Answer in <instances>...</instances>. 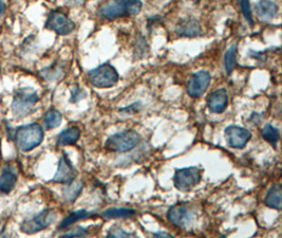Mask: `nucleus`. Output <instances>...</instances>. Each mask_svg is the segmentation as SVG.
Instances as JSON below:
<instances>
[{
	"label": "nucleus",
	"mask_w": 282,
	"mask_h": 238,
	"mask_svg": "<svg viewBox=\"0 0 282 238\" xmlns=\"http://www.w3.org/2000/svg\"><path fill=\"white\" fill-rule=\"evenodd\" d=\"M261 136L264 141L270 145H276L280 139V132L277 127L272 124H266L261 131Z\"/></svg>",
	"instance_id": "5701e85b"
},
{
	"label": "nucleus",
	"mask_w": 282,
	"mask_h": 238,
	"mask_svg": "<svg viewBox=\"0 0 282 238\" xmlns=\"http://www.w3.org/2000/svg\"><path fill=\"white\" fill-rule=\"evenodd\" d=\"M139 143V135L133 129L118 132L106 140L105 148L113 153H127L134 149Z\"/></svg>",
	"instance_id": "39448f33"
},
{
	"label": "nucleus",
	"mask_w": 282,
	"mask_h": 238,
	"mask_svg": "<svg viewBox=\"0 0 282 238\" xmlns=\"http://www.w3.org/2000/svg\"><path fill=\"white\" fill-rule=\"evenodd\" d=\"M224 136L229 146L235 149H243L252 139V133L248 129L237 125L227 126Z\"/></svg>",
	"instance_id": "9d476101"
},
{
	"label": "nucleus",
	"mask_w": 282,
	"mask_h": 238,
	"mask_svg": "<svg viewBox=\"0 0 282 238\" xmlns=\"http://www.w3.org/2000/svg\"><path fill=\"white\" fill-rule=\"evenodd\" d=\"M132 235V233L125 231L123 228L118 225H114L112 228L108 231L107 237H130Z\"/></svg>",
	"instance_id": "cd10ccee"
},
{
	"label": "nucleus",
	"mask_w": 282,
	"mask_h": 238,
	"mask_svg": "<svg viewBox=\"0 0 282 238\" xmlns=\"http://www.w3.org/2000/svg\"><path fill=\"white\" fill-rule=\"evenodd\" d=\"M93 215H95V212L92 211H87V210H78V211H73L71 212L67 217H64L61 222L58 224L57 229L58 230H64V229H68L69 226H71L72 224L77 223L79 220L82 219H86V218H89L92 217Z\"/></svg>",
	"instance_id": "a211bd4d"
},
{
	"label": "nucleus",
	"mask_w": 282,
	"mask_h": 238,
	"mask_svg": "<svg viewBox=\"0 0 282 238\" xmlns=\"http://www.w3.org/2000/svg\"><path fill=\"white\" fill-rule=\"evenodd\" d=\"M17 182V171L11 164H7L0 174V192L9 194L12 192Z\"/></svg>",
	"instance_id": "2eb2a0df"
},
{
	"label": "nucleus",
	"mask_w": 282,
	"mask_h": 238,
	"mask_svg": "<svg viewBox=\"0 0 282 238\" xmlns=\"http://www.w3.org/2000/svg\"><path fill=\"white\" fill-rule=\"evenodd\" d=\"M57 218V213L53 209H47L41 211L39 214L26 219L20 224V231L27 235H33L47 228L55 221Z\"/></svg>",
	"instance_id": "0eeeda50"
},
{
	"label": "nucleus",
	"mask_w": 282,
	"mask_h": 238,
	"mask_svg": "<svg viewBox=\"0 0 282 238\" xmlns=\"http://www.w3.org/2000/svg\"><path fill=\"white\" fill-rule=\"evenodd\" d=\"M202 171L198 166L177 168L173 176V186L180 192H189L201 182Z\"/></svg>",
	"instance_id": "423d86ee"
},
{
	"label": "nucleus",
	"mask_w": 282,
	"mask_h": 238,
	"mask_svg": "<svg viewBox=\"0 0 282 238\" xmlns=\"http://www.w3.org/2000/svg\"><path fill=\"white\" fill-rule=\"evenodd\" d=\"M78 170L72 164L67 154H62L58 161V167L56 170V174L54 175L53 182L60 183V185H69L77 179Z\"/></svg>",
	"instance_id": "f8f14e48"
},
{
	"label": "nucleus",
	"mask_w": 282,
	"mask_h": 238,
	"mask_svg": "<svg viewBox=\"0 0 282 238\" xmlns=\"http://www.w3.org/2000/svg\"><path fill=\"white\" fill-rule=\"evenodd\" d=\"M0 71H2V66H0Z\"/></svg>",
	"instance_id": "f704fd0d"
},
{
	"label": "nucleus",
	"mask_w": 282,
	"mask_h": 238,
	"mask_svg": "<svg viewBox=\"0 0 282 238\" xmlns=\"http://www.w3.org/2000/svg\"><path fill=\"white\" fill-rule=\"evenodd\" d=\"M212 77L208 71L200 70L193 73L187 82V93L193 99L201 97L208 89Z\"/></svg>",
	"instance_id": "9b49d317"
},
{
	"label": "nucleus",
	"mask_w": 282,
	"mask_h": 238,
	"mask_svg": "<svg viewBox=\"0 0 282 238\" xmlns=\"http://www.w3.org/2000/svg\"><path fill=\"white\" fill-rule=\"evenodd\" d=\"M39 102L38 93L32 88H20L13 97L12 111L15 117L23 118L33 113L36 109V105Z\"/></svg>",
	"instance_id": "7ed1b4c3"
},
{
	"label": "nucleus",
	"mask_w": 282,
	"mask_h": 238,
	"mask_svg": "<svg viewBox=\"0 0 282 238\" xmlns=\"http://www.w3.org/2000/svg\"><path fill=\"white\" fill-rule=\"evenodd\" d=\"M154 236L155 237H172V235L170 234V233H168V232H163V231H161V232H156V233H154Z\"/></svg>",
	"instance_id": "2f4dec72"
},
{
	"label": "nucleus",
	"mask_w": 282,
	"mask_h": 238,
	"mask_svg": "<svg viewBox=\"0 0 282 238\" xmlns=\"http://www.w3.org/2000/svg\"><path fill=\"white\" fill-rule=\"evenodd\" d=\"M147 42L145 37L143 36H138L136 41H135V47H134V54L137 58H142L143 56L146 55V52H147Z\"/></svg>",
	"instance_id": "a878e982"
},
{
	"label": "nucleus",
	"mask_w": 282,
	"mask_h": 238,
	"mask_svg": "<svg viewBox=\"0 0 282 238\" xmlns=\"http://www.w3.org/2000/svg\"><path fill=\"white\" fill-rule=\"evenodd\" d=\"M238 3H239V5L241 7L242 13H243L247 23L249 25H254L252 9H251V5H249V0H238Z\"/></svg>",
	"instance_id": "bb28decb"
},
{
	"label": "nucleus",
	"mask_w": 282,
	"mask_h": 238,
	"mask_svg": "<svg viewBox=\"0 0 282 238\" xmlns=\"http://www.w3.org/2000/svg\"><path fill=\"white\" fill-rule=\"evenodd\" d=\"M167 219L180 229H187L193 221V213L187 204L179 202L173 204L167 212Z\"/></svg>",
	"instance_id": "1a4fd4ad"
},
{
	"label": "nucleus",
	"mask_w": 282,
	"mask_h": 238,
	"mask_svg": "<svg viewBox=\"0 0 282 238\" xmlns=\"http://www.w3.org/2000/svg\"><path fill=\"white\" fill-rule=\"evenodd\" d=\"M84 97H86V92H85L82 88L78 87V86H75V87L72 88V90H71L70 102H72V103H77V102L83 100Z\"/></svg>",
	"instance_id": "c756f323"
},
{
	"label": "nucleus",
	"mask_w": 282,
	"mask_h": 238,
	"mask_svg": "<svg viewBox=\"0 0 282 238\" xmlns=\"http://www.w3.org/2000/svg\"><path fill=\"white\" fill-rule=\"evenodd\" d=\"M81 138V129L77 126H72L62 131L57 136L58 146H69L74 145Z\"/></svg>",
	"instance_id": "f3484780"
},
{
	"label": "nucleus",
	"mask_w": 282,
	"mask_h": 238,
	"mask_svg": "<svg viewBox=\"0 0 282 238\" xmlns=\"http://www.w3.org/2000/svg\"><path fill=\"white\" fill-rule=\"evenodd\" d=\"M142 7L140 0H109L99 9V14L105 19L115 20L124 16L137 15Z\"/></svg>",
	"instance_id": "f257e3e1"
},
{
	"label": "nucleus",
	"mask_w": 282,
	"mask_h": 238,
	"mask_svg": "<svg viewBox=\"0 0 282 238\" xmlns=\"http://www.w3.org/2000/svg\"><path fill=\"white\" fill-rule=\"evenodd\" d=\"M89 234V230L86 228H82V226H79V228H75L67 233L61 234L60 237H84Z\"/></svg>",
	"instance_id": "c85d7f7f"
},
{
	"label": "nucleus",
	"mask_w": 282,
	"mask_h": 238,
	"mask_svg": "<svg viewBox=\"0 0 282 238\" xmlns=\"http://www.w3.org/2000/svg\"><path fill=\"white\" fill-rule=\"evenodd\" d=\"M237 65V45L231 46L224 54V68L227 75H231Z\"/></svg>",
	"instance_id": "4be33fe9"
},
{
	"label": "nucleus",
	"mask_w": 282,
	"mask_h": 238,
	"mask_svg": "<svg viewBox=\"0 0 282 238\" xmlns=\"http://www.w3.org/2000/svg\"><path fill=\"white\" fill-rule=\"evenodd\" d=\"M6 9H7V6H6L5 2H4V0H0V17H2L5 14Z\"/></svg>",
	"instance_id": "473e14b6"
},
{
	"label": "nucleus",
	"mask_w": 282,
	"mask_h": 238,
	"mask_svg": "<svg viewBox=\"0 0 282 238\" xmlns=\"http://www.w3.org/2000/svg\"><path fill=\"white\" fill-rule=\"evenodd\" d=\"M87 79L93 87L105 89L115 86L120 80V74L110 64H103L87 73Z\"/></svg>",
	"instance_id": "20e7f679"
},
{
	"label": "nucleus",
	"mask_w": 282,
	"mask_h": 238,
	"mask_svg": "<svg viewBox=\"0 0 282 238\" xmlns=\"http://www.w3.org/2000/svg\"><path fill=\"white\" fill-rule=\"evenodd\" d=\"M256 13L260 19L268 21L277 16L279 8L273 0H259L255 4Z\"/></svg>",
	"instance_id": "dca6fc26"
},
{
	"label": "nucleus",
	"mask_w": 282,
	"mask_h": 238,
	"mask_svg": "<svg viewBox=\"0 0 282 238\" xmlns=\"http://www.w3.org/2000/svg\"><path fill=\"white\" fill-rule=\"evenodd\" d=\"M41 75L43 79L49 80V81H55L60 78H63V68L57 64H54L53 66L48 67L41 71Z\"/></svg>",
	"instance_id": "393cba45"
},
{
	"label": "nucleus",
	"mask_w": 282,
	"mask_h": 238,
	"mask_svg": "<svg viewBox=\"0 0 282 238\" xmlns=\"http://www.w3.org/2000/svg\"><path fill=\"white\" fill-rule=\"evenodd\" d=\"M46 29L55 32L58 35H69L75 29L74 21L60 11H52L45 24Z\"/></svg>",
	"instance_id": "6e6552de"
},
{
	"label": "nucleus",
	"mask_w": 282,
	"mask_h": 238,
	"mask_svg": "<svg viewBox=\"0 0 282 238\" xmlns=\"http://www.w3.org/2000/svg\"><path fill=\"white\" fill-rule=\"evenodd\" d=\"M177 34L185 37H196L202 33V27L198 20L193 18L182 19L176 28Z\"/></svg>",
	"instance_id": "4468645a"
},
{
	"label": "nucleus",
	"mask_w": 282,
	"mask_h": 238,
	"mask_svg": "<svg viewBox=\"0 0 282 238\" xmlns=\"http://www.w3.org/2000/svg\"><path fill=\"white\" fill-rule=\"evenodd\" d=\"M136 211L129 208H110L102 213L105 219H124L133 217Z\"/></svg>",
	"instance_id": "412c9836"
},
{
	"label": "nucleus",
	"mask_w": 282,
	"mask_h": 238,
	"mask_svg": "<svg viewBox=\"0 0 282 238\" xmlns=\"http://www.w3.org/2000/svg\"><path fill=\"white\" fill-rule=\"evenodd\" d=\"M229 105V94L224 88L214 91L207 100V107L213 113H222Z\"/></svg>",
	"instance_id": "ddd939ff"
},
{
	"label": "nucleus",
	"mask_w": 282,
	"mask_h": 238,
	"mask_svg": "<svg viewBox=\"0 0 282 238\" xmlns=\"http://www.w3.org/2000/svg\"><path fill=\"white\" fill-rule=\"evenodd\" d=\"M84 0H66V3L68 6H78L81 5Z\"/></svg>",
	"instance_id": "72a5a7b5"
},
{
	"label": "nucleus",
	"mask_w": 282,
	"mask_h": 238,
	"mask_svg": "<svg viewBox=\"0 0 282 238\" xmlns=\"http://www.w3.org/2000/svg\"><path fill=\"white\" fill-rule=\"evenodd\" d=\"M140 107H142V104H140L139 102H135V103L131 104L130 106H128V107L121 108L120 111H121V112H125V113L132 114V113L138 112V111L140 110Z\"/></svg>",
	"instance_id": "7c9ffc66"
},
{
	"label": "nucleus",
	"mask_w": 282,
	"mask_h": 238,
	"mask_svg": "<svg viewBox=\"0 0 282 238\" xmlns=\"http://www.w3.org/2000/svg\"><path fill=\"white\" fill-rule=\"evenodd\" d=\"M281 196H282V191H281L280 185H274L268 190V192L266 194V197L264 199V204L270 209L280 211L282 208Z\"/></svg>",
	"instance_id": "6ab92c4d"
},
{
	"label": "nucleus",
	"mask_w": 282,
	"mask_h": 238,
	"mask_svg": "<svg viewBox=\"0 0 282 238\" xmlns=\"http://www.w3.org/2000/svg\"><path fill=\"white\" fill-rule=\"evenodd\" d=\"M61 121L62 115L56 109H50L43 115V123H45L47 129H54L58 127L61 124Z\"/></svg>",
	"instance_id": "b1692460"
},
{
	"label": "nucleus",
	"mask_w": 282,
	"mask_h": 238,
	"mask_svg": "<svg viewBox=\"0 0 282 238\" xmlns=\"http://www.w3.org/2000/svg\"><path fill=\"white\" fill-rule=\"evenodd\" d=\"M84 189V183L82 181H73L69 185H66L62 189V197L64 201H67L69 203L74 202L79 198L82 191Z\"/></svg>",
	"instance_id": "aec40b11"
},
{
	"label": "nucleus",
	"mask_w": 282,
	"mask_h": 238,
	"mask_svg": "<svg viewBox=\"0 0 282 238\" xmlns=\"http://www.w3.org/2000/svg\"><path fill=\"white\" fill-rule=\"evenodd\" d=\"M45 138L42 127L38 123L23 125L16 129L14 140L17 147L23 151H30L38 147Z\"/></svg>",
	"instance_id": "f03ea898"
}]
</instances>
